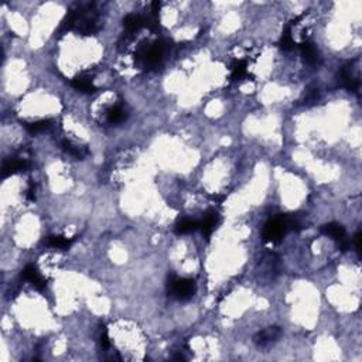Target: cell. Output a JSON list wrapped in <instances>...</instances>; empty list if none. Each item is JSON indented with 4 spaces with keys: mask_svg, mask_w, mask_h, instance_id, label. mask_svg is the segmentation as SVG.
Here are the masks:
<instances>
[{
    "mask_svg": "<svg viewBox=\"0 0 362 362\" xmlns=\"http://www.w3.org/2000/svg\"><path fill=\"white\" fill-rule=\"evenodd\" d=\"M340 77H341V84L344 88H347L348 91L356 92L358 88H359V81L356 77L352 75V70L351 67H343L341 71H340Z\"/></svg>",
    "mask_w": 362,
    "mask_h": 362,
    "instance_id": "cell-10",
    "label": "cell"
},
{
    "mask_svg": "<svg viewBox=\"0 0 362 362\" xmlns=\"http://www.w3.org/2000/svg\"><path fill=\"white\" fill-rule=\"evenodd\" d=\"M287 224H286V219L284 215H277V217L269 219L266 225H265L264 232H262V238H264L265 242L268 244H279L283 237L287 232Z\"/></svg>",
    "mask_w": 362,
    "mask_h": 362,
    "instance_id": "cell-3",
    "label": "cell"
},
{
    "mask_svg": "<svg viewBox=\"0 0 362 362\" xmlns=\"http://www.w3.org/2000/svg\"><path fill=\"white\" fill-rule=\"evenodd\" d=\"M51 126H53V120L51 119H40V120H36V122H26L24 123L26 130L28 133H31V135L46 132Z\"/></svg>",
    "mask_w": 362,
    "mask_h": 362,
    "instance_id": "cell-14",
    "label": "cell"
},
{
    "mask_svg": "<svg viewBox=\"0 0 362 362\" xmlns=\"http://www.w3.org/2000/svg\"><path fill=\"white\" fill-rule=\"evenodd\" d=\"M354 242H355V249L359 253L361 252V232H356V235L354 237Z\"/></svg>",
    "mask_w": 362,
    "mask_h": 362,
    "instance_id": "cell-23",
    "label": "cell"
},
{
    "mask_svg": "<svg viewBox=\"0 0 362 362\" xmlns=\"http://www.w3.org/2000/svg\"><path fill=\"white\" fill-rule=\"evenodd\" d=\"M126 116H127V115H126L125 109L120 105H115L108 111V122L112 123V125H116V123L123 122Z\"/></svg>",
    "mask_w": 362,
    "mask_h": 362,
    "instance_id": "cell-19",
    "label": "cell"
},
{
    "mask_svg": "<svg viewBox=\"0 0 362 362\" xmlns=\"http://www.w3.org/2000/svg\"><path fill=\"white\" fill-rule=\"evenodd\" d=\"M26 197L28 201H34V200H36V185H34L31 180H30V184H28V188H27Z\"/></svg>",
    "mask_w": 362,
    "mask_h": 362,
    "instance_id": "cell-22",
    "label": "cell"
},
{
    "mask_svg": "<svg viewBox=\"0 0 362 362\" xmlns=\"http://www.w3.org/2000/svg\"><path fill=\"white\" fill-rule=\"evenodd\" d=\"M74 238H65V237H47L44 239V245L50 246V248H57V249L67 250L71 245L74 244Z\"/></svg>",
    "mask_w": 362,
    "mask_h": 362,
    "instance_id": "cell-15",
    "label": "cell"
},
{
    "mask_svg": "<svg viewBox=\"0 0 362 362\" xmlns=\"http://www.w3.org/2000/svg\"><path fill=\"white\" fill-rule=\"evenodd\" d=\"M248 61L246 59H235L231 65V79L239 81L248 75Z\"/></svg>",
    "mask_w": 362,
    "mask_h": 362,
    "instance_id": "cell-13",
    "label": "cell"
},
{
    "mask_svg": "<svg viewBox=\"0 0 362 362\" xmlns=\"http://www.w3.org/2000/svg\"><path fill=\"white\" fill-rule=\"evenodd\" d=\"M71 85H73L75 89H78V91H81V92H85V93H91L96 91V88H95V85L92 84L91 77L84 75V74H81V75H78V77H75V78L71 81Z\"/></svg>",
    "mask_w": 362,
    "mask_h": 362,
    "instance_id": "cell-12",
    "label": "cell"
},
{
    "mask_svg": "<svg viewBox=\"0 0 362 362\" xmlns=\"http://www.w3.org/2000/svg\"><path fill=\"white\" fill-rule=\"evenodd\" d=\"M123 26H125L126 34L133 36L142 27H145V19L143 16H139V14H127L123 20Z\"/></svg>",
    "mask_w": 362,
    "mask_h": 362,
    "instance_id": "cell-11",
    "label": "cell"
},
{
    "mask_svg": "<svg viewBox=\"0 0 362 362\" xmlns=\"http://www.w3.org/2000/svg\"><path fill=\"white\" fill-rule=\"evenodd\" d=\"M167 291L170 296L177 300H188L195 293V282L192 279H185V277L180 279L172 275L167 283Z\"/></svg>",
    "mask_w": 362,
    "mask_h": 362,
    "instance_id": "cell-1",
    "label": "cell"
},
{
    "mask_svg": "<svg viewBox=\"0 0 362 362\" xmlns=\"http://www.w3.org/2000/svg\"><path fill=\"white\" fill-rule=\"evenodd\" d=\"M210 198L212 200V201H215L217 204H221V203H222V201H224L226 197H225V195H211Z\"/></svg>",
    "mask_w": 362,
    "mask_h": 362,
    "instance_id": "cell-24",
    "label": "cell"
},
{
    "mask_svg": "<svg viewBox=\"0 0 362 362\" xmlns=\"http://www.w3.org/2000/svg\"><path fill=\"white\" fill-rule=\"evenodd\" d=\"M300 50H302L303 59L309 65H316V64H318L320 54H318V50H317L316 46H314L311 41H303V43L300 44Z\"/></svg>",
    "mask_w": 362,
    "mask_h": 362,
    "instance_id": "cell-9",
    "label": "cell"
},
{
    "mask_svg": "<svg viewBox=\"0 0 362 362\" xmlns=\"http://www.w3.org/2000/svg\"><path fill=\"white\" fill-rule=\"evenodd\" d=\"M218 222H219V215H218L217 211L208 210L205 212L203 219L200 221V229L207 239H210L212 232L217 228Z\"/></svg>",
    "mask_w": 362,
    "mask_h": 362,
    "instance_id": "cell-6",
    "label": "cell"
},
{
    "mask_svg": "<svg viewBox=\"0 0 362 362\" xmlns=\"http://www.w3.org/2000/svg\"><path fill=\"white\" fill-rule=\"evenodd\" d=\"M318 98H320V91L317 88H310L309 91L306 92V95H304V104L306 105H313V104H316L317 101H318Z\"/></svg>",
    "mask_w": 362,
    "mask_h": 362,
    "instance_id": "cell-20",
    "label": "cell"
},
{
    "mask_svg": "<svg viewBox=\"0 0 362 362\" xmlns=\"http://www.w3.org/2000/svg\"><path fill=\"white\" fill-rule=\"evenodd\" d=\"M99 343H101V347H102L104 349L111 348V341H109V336H108V330H106V327H102V330H101Z\"/></svg>",
    "mask_w": 362,
    "mask_h": 362,
    "instance_id": "cell-21",
    "label": "cell"
},
{
    "mask_svg": "<svg viewBox=\"0 0 362 362\" xmlns=\"http://www.w3.org/2000/svg\"><path fill=\"white\" fill-rule=\"evenodd\" d=\"M21 277L24 279V280H27L28 283H31L36 287V289L39 290H44L46 289V280L43 279V276L40 275L39 269L34 266V265H27L26 268L23 269V272H21Z\"/></svg>",
    "mask_w": 362,
    "mask_h": 362,
    "instance_id": "cell-8",
    "label": "cell"
},
{
    "mask_svg": "<svg viewBox=\"0 0 362 362\" xmlns=\"http://www.w3.org/2000/svg\"><path fill=\"white\" fill-rule=\"evenodd\" d=\"M164 50V44H163L161 41H157V43L150 44V46L140 47L138 50V53H136V57H138L139 61H142L146 67L156 68V67L160 65V62L163 61Z\"/></svg>",
    "mask_w": 362,
    "mask_h": 362,
    "instance_id": "cell-2",
    "label": "cell"
},
{
    "mask_svg": "<svg viewBox=\"0 0 362 362\" xmlns=\"http://www.w3.org/2000/svg\"><path fill=\"white\" fill-rule=\"evenodd\" d=\"M61 147L64 149V152L71 154V156L75 158H84L86 156L85 149H82V147H79V146H75L74 143H71L70 140H67V139L61 142Z\"/></svg>",
    "mask_w": 362,
    "mask_h": 362,
    "instance_id": "cell-18",
    "label": "cell"
},
{
    "mask_svg": "<svg viewBox=\"0 0 362 362\" xmlns=\"http://www.w3.org/2000/svg\"><path fill=\"white\" fill-rule=\"evenodd\" d=\"M321 232H323L324 235L333 238L337 242V245H338V248L343 250V252H345V250H348L349 248H351V241H349L348 237H347V232L344 229L343 225L337 224V222H330V224L323 225Z\"/></svg>",
    "mask_w": 362,
    "mask_h": 362,
    "instance_id": "cell-4",
    "label": "cell"
},
{
    "mask_svg": "<svg viewBox=\"0 0 362 362\" xmlns=\"http://www.w3.org/2000/svg\"><path fill=\"white\" fill-rule=\"evenodd\" d=\"M277 46H279L280 50H283V51H290V50H293L294 46H296L294 40L291 37V26H290V23L284 27L283 34H282V37L279 40Z\"/></svg>",
    "mask_w": 362,
    "mask_h": 362,
    "instance_id": "cell-17",
    "label": "cell"
},
{
    "mask_svg": "<svg viewBox=\"0 0 362 362\" xmlns=\"http://www.w3.org/2000/svg\"><path fill=\"white\" fill-rule=\"evenodd\" d=\"M197 229H200V221L191 219V218H183L181 221H178L176 224V234H178V235L190 234V232H194Z\"/></svg>",
    "mask_w": 362,
    "mask_h": 362,
    "instance_id": "cell-16",
    "label": "cell"
},
{
    "mask_svg": "<svg viewBox=\"0 0 362 362\" xmlns=\"http://www.w3.org/2000/svg\"><path fill=\"white\" fill-rule=\"evenodd\" d=\"M30 167L28 161L21 160V158H7L3 161V167H2V177L7 178L10 177L12 174L16 173L26 172L27 169Z\"/></svg>",
    "mask_w": 362,
    "mask_h": 362,
    "instance_id": "cell-7",
    "label": "cell"
},
{
    "mask_svg": "<svg viewBox=\"0 0 362 362\" xmlns=\"http://www.w3.org/2000/svg\"><path fill=\"white\" fill-rule=\"evenodd\" d=\"M282 337V330L280 327H268V328L259 331L256 336L253 337V343L256 344L259 348H266L270 344L276 343L277 340Z\"/></svg>",
    "mask_w": 362,
    "mask_h": 362,
    "instance_id": "cell-5",
    "label": "cell"
}]
</instances>
